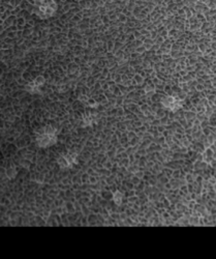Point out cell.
<instances>
[{
    "instance_id": "cell-1",
    "label": "cell",
    "mask_w": 216,
    "mask_h": 259,
    "mask_svg": "<svg viewBox=\"0 0 216 259\" xmlns=\"http://www.w3.org/2000/svg\"><path fill=\"white\" fill-rule=\"evenodd\" d=\"M57 142V134L52 126H45L36 134V143L40 147H49Z\"/></svg>"
},
{
    "instance_id": "cell-2",
    "label": "cell",
    "mask_w": 216,
    "mask_h": 259,
    "mask_svg": "<svg viewBox=\"0 0 216 259\" xmlns=\"http://www.w3.org/2000/svg\"><path fill=\"white\" fill-rule=\"evenodd\" d=\"M57 163L60 168L62 169H69L73 168L78 163V158L76 154L73 153H66L59 157Z\"/></svg>"
},
{
    "instance_id": "cell-3",
    "label": "cell",
    "mask_w": 216,
    "mask_h": 259,
    "mask_svg": "<svg viewBox=\"0 0 216 259\" xmlns=\"http://www.w3.org/2000/svg\"><path fill=\"white\" fill-rule=\"evenodd\" d=\"M37 11L40 18H49L55 11V6L53 5L52 0H42Z\"/></svg>"
},
{
    "instance_id": "cell-4",
    "label": "cell",
    "mask_w": 216,
    "mask_h": 259,
    "mask_svg": "<svg viewBox=\"0 0 216 259\" xmlns=\"http://www.w3.org/2000/svg\"><path fill=\"white\" fill-rule=\"evenodd\" d=\"M113 200H114V202H115L116 204H120V203H121V201H122V194H121L120 192H116V193H114V195H113Z\"/></svg>"
}]
</instances>
